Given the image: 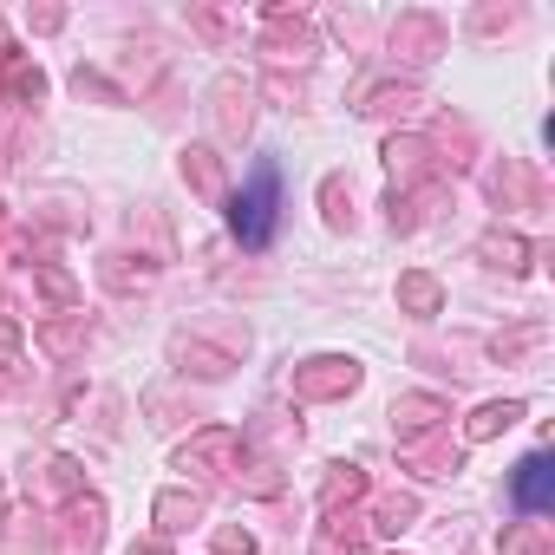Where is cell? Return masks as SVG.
I'll list each match as a JSON object with an SVG mask.
<instances>
[{
    "instance_id": "cell-1",
    "label": "cell",
    "mask_w": 555,
    "mask_h": 555,
    "mask_svg": "<svg viewBox=\"0 0 555 555\" xmlns=\"http://www.w3.org/2000/svg\"><path fill=\"white\" fill-rule=\"evenodd\" d=\"M274 222H282V170L261 157L248 170V183L235 190V203H229V229H235L242 248H268L274 242Z\"/></svg>"
},
{
    "instance_id": "cell-2",
    "label": "cell",
    "mask_w": 555,
    "mask_h": 555,
    "mask_svg": "<svg viewBox=\"0 0 555 555\" xmlns=\"http://www.w3.org/2000/svg\"><path fill=\"white\" fill-rule=\"evenodd\" d=\"M516 503H522V509H548V503H555V470H548L542 451L516 464Z\"/></svg>"
}]
</instances>
